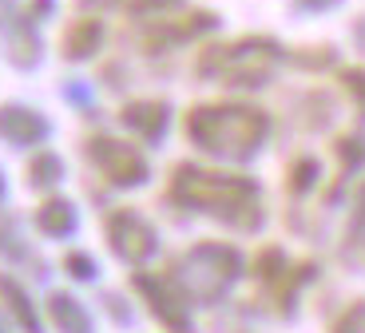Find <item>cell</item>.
Wrapping results in <instances>:
<instances>
[{"label": "cell", "instance_id": "cell-6", "mask_svg": "<svg viewBox=\"0 0 365 333\" xmlns=\"http://www.w3.org/2000/svg\"><path fill=\"white\" fill-rule=\"evenodd\" d=\"M123 123L135 127V131H143V135H159L163 123H167V108L159 103V99H135V103L123 108Z\"/></svg>", "mask_w": 365, "mask_h": 333}, {"label": "cell", "instance_id": "cell-11", "mask_svg": "<svg viewBox=\"0 0 365 333\" xmlns=\"http://www.w3.org/2000/svg\"><path fill=\"white\" fill-rule=\"evenodd\" d=\"M52 179H60V159L56 155H36L28 163V183L32 187H48Z\"/></svg>", "mask_w": 365, "mask_h": 333}, {"label": "cell", "instance_id": "cell-7", "mask_svg": "<svg viewBox=\"0 0 365 333\" xmlns=\"http://www.w3.org/2000/svg\"><path fill=\"white\" fill-rule=\"evenodd\" d=\"M100 36H103V28L96 20H76L64 32V56L68 60H83V56H91L100 48Z\"/></svg>", "mask_w": 365, "mask_h": 333}, {"label": "cell", "instance_id": "cell-8", "mask_svg": "<svg viewBox=\"0 0 365 333\" xmlns=\"http://www.w3.org/2000/svg\"><path fill=\"white\" fill-rule=\"evenodd\" d=\"M48 314H52V322L60 333H88V314H83L68 294H56L52 302H48Z\"/></svg>", "mask_w": 365, "mask_h": 333}, {"label": "cell", "instance_id": "cell-13", "mask_svg": "<svg viewBox=\"0 0 365 333\" xmlns=\"http://www.w3.org/2000/svg\"><path fill=\"white\" fill-rule=\"evenodd\" d=\"M0 190H4V179H0Z\"/></svg>", "mask_w": 365, "mask_h": 333}, {"label": "cell", "instance_id": "cell-10", "mask_svg": "<svg viewBox=\"0 0 365 333\" xmlns=\"http://www.w3.org/2000/svg\"><path fill=\"white\" fill-rule=\"evenodd\" d=\"M0 297H4V306L16 314V322L24 325L28 333H36V317H32V306H28V297L20 294V286L16 282H9V278H0Z\"/></svg>", "mask_w": 365, "mask_h": 333}, {"label": "cell", "instance_id": "cell-1", "mask_svg": "<svg viewBox=\"0 0 365 333\" xmlns=\"http://www.w3.org/2000/svg\"><path fill=\"white\" fill-rule=\"evenodd\" d=\"M171 195L187 207L230 218H247L250 207H255V187L247 179L222 171H202V167H179L171 175Z\"/></svg>", "mask_w": 365, "mask_h": 333}, {"label": "cell", "instance_id": "cell-3", "mask_svg": "<svg viewBox=\"0 0 365 333\" xmlns=\"http://www.w3.org/2000/svg\"><path fill=\"white\" fill-rule=\"evenodd\" d=\"M88 155H91V163H96V167H100V171L108 175L111 183H119V187H135V183L147 179L143 155H139L135 147H128L123 139L96 135V139L88 143Z\"/></svg>", "mask_w": 365, "mask_h": 333}, {"label": "cell", "instance_id": "cell-9", "mask_svg": "<svg viewBox=\"0 0 365 333\" xmlns=\"http://www.w3.org/2000/svg\"><path fill=\"white\" fill-rule=\"evenodd\" d=\"M36 222H40V230H44V235H68V230H72V222H76V210H72V203H68V198H48L44 207H40Z\"/></svg>", "mask_w": 365, "mask_h": 333}, {"label": "cell", "instance_id": "cell-5", "mask_svg": "<svg viewBox=\"0 0 365 333\" xmlns=\"http://www.w3.org/2000/svg\"><path fill=\"white\" fill-rule=\"evenodd\" d=\"M44 131H48V123L36 111L16 108V103L0 108V135L12 139V143H36V139H44Z\"/></svg>", "mask_w": 365, "mask_h": 333}, {"label": "cell", "instance_id": "cell-2", "mask_svg": "<svg viewBox=\"0 0 365 333\" xmlns=\"http://www.w3.org/2000/svg\"><path fill=\"white\" fill-rule=\"evenodd\" d=\"M262 116L250 108H195L187 116V135L207 151L219 155H247L262 139Z\"/></svg>", "mask_w": 365, "mask_h": 333}, {"label": "cell", "instance_id": "cell-12", "mask_svg": "<svg viewBox=\"0 0 365 333\" xmlns=\"http://www.w3.org/2000/svg\"><path fill=\"white\" fill-rule=\"evenodd\" d=\"M68 270L72 274H91V266L83 262V254H68Z\"/></svg>", "mask_w": 365, "mask_h": 333}, {"label": "cell", "instance_id": "cell-4", "mask_svg": "<svg viewBox=\"0 0 365 333\" xmlns=\"http://www.w3.org/2000/svg\"><path fill=\"white\" fill-rule=\"evenodd\" d=\"M108 242L128 262H139L155 250V235H151V226H147L135 210H115V215L108 218Z\"/></svg>", "mask_w": 365, "mask_h": 333}]
</instances>
